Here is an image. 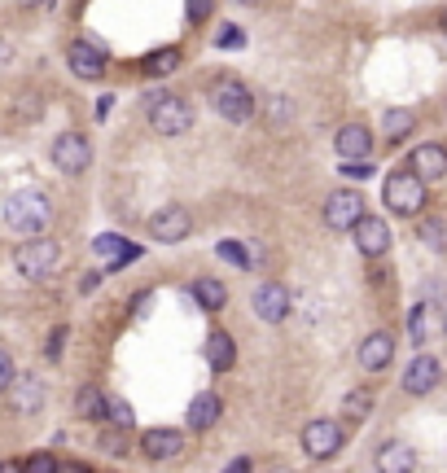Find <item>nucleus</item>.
Wrapping results in <instances>:
<instances>
[{
  "mask_svg": "<svg viewBox=\"0 0 447 473\" xmlns=\"http://www.w3.org/2000/svg\"><path fill=\"white\" fill-rule=\"evenodd\" d=\"M93 254L105 263V272H119V268H128V263H137L140 245H132L128 236H119V233H102L93 241Z\"/></svg>",
  "mask_w": 447,
  "mask_h": 473,
  "instance_id": "obj_10",
  "label": "nucleus"
},
{
  "mask_svg": "<svg viewBox=\"0 0 447 473\" xmlns=\"http://www.w3.org/2000/svg\"><path fill=\"white\" fill-rule=\"evenodd\" d=\"M224 473H250V460H246V456H237V460H233Z\"/></svg>",
  "mask_w": 447,
  "mask_h": 473,
  "instance_id": "obj_40",
  "label": "nucleus"
},
{
  "mask_svg": "<svg viewBox=\"0 0 447 473\" xmlns=\"http://www.w3.org/2000/svg\"><path fill=\"white\" fill-rule=\"evenodd\" d=\"M416 236H421L430 250L443 254L447 250V219H421V224H416Z\"/></svg>",
  "mask_w": 447,
  "mask_h": 473,
  "instance_id": "obj_27",
  "label": "nucleus"
},
{
  "mask_svg": "<svg viewBox=\"0 0 447 473\" xmlns=\"http://www.w3.org/2000/svg\"><path fill=\"white\" fill-rule=\"evenodd\" d=\"M443 325H447V307H443Z\"/></svg>",
  "mask_w": 447,
  "mask_h": 473,
  "instance_id": "obj_44",
  "label": "nucleus"
},
{
  "mask_svg": "<svg viewBox=\"0 0 447 473\" xmlns=\"http://www.w3.org/2000/svg\"><path fill=\"white\" fill-rule=\"evenodd\" d=\"M70 338V329L67 325H58V329H53V334H49V346H44V355H49V360H62V342Z\"/></svg>",
  "mask_w": 447,
  "mask_h": 473,
  "instance_id": "obj_35",
  "label": "nucleus"
},
{
  "mask_svg": "<svg viewBox=\"0 0 447 473\" xmlns=\"http://www.w3.org/2000/svg\"><path fill=\"white\" fill-rule=\"evenodd\" d=\"M210 105H215L228 123H250V114H255V97H250V88L237 84V79H219L215 93H210Z\"/></svg>",
  "mask_w": 447,
  "mask_h": 473,
  "instance_id": "obj_5",
  "label": "nucleus"
},
{
  "mask_svg": "<svg viewBox=\"0 0 447 473\" xmlns=\"http://www.w3.org/2000/svg\"><path fill=\"white\" fill-rule=\"evenodd\" d=\"M381 132H386V140H404V136H413L416 132V114L413 110H386L381 114Z\"/></svg>",
  "mask_w": 447,
  "mask_h": 473,
  "instance_id": "obj_23",
  "label": "nucleus"
},
{
  "mask_svg": "<svg viewBox=\"0 0 447 473\" xmlns=\"http://www.w3.org/2000/svg\"><path fill=\"white\" fill-rule=\"evenodd\" d=\"M58 473H93L88 465H79V460H67V465H58Z\"/></svg>",
  "mask_w": 447,
  "mask_h": 473,
  "instance_id": "obj_39",
  "label": "nucleus"
},
{
  "mask_svg": "<svg viewBox=\"0 0 447 473\" xmlns=\"http://www.w3.org/2000/svg\"><path fill=\"white\" fill-rule=\"evenodd\" d=\"M49 158H53V167L67 171V175H84V171L93 167V145H88L79 132H62L58 140H53Z\"/></svg>",
  "mask_w": 447,
  "mask_h": 473,
  "instance_id": "obj_6",
  "label": "nucleus"
},
{
  "mask_svg": "<svg viewBox=\"0 0 447 473\" xmlns=\"http://www.w3.org/2000/svg\"><path fill=\"white\" fill-rule=\"evenodd\" d=\"M102 451L105 456H128V451H132L128 430H102Z\"/></svg>",
  "mask_w": 447,
  "mask_h": 473,
  "instance_id": "obj_31",
  "label": "nucleus"
},
{
  "mask_svg": "<svg viewBox=\"0 0 447 473\" xmlns=\"http://www.w3.org/2000/svg\"><path fill=\"white\" fill-rule=\"evenodd\" d=\"M351 233H355V250H360L364 259H381V254L390 250V228H386L381 215H364Z\"/></svg>",
  "mask_w": 447,
  "mask_h": 473,
  "instance_id": "obj_11",
  "label": "nucleus"
},
{
  "mask_svg": "<svg viewBox=\"0 0 447 473\" xmlns=\"http://www.w3.org/2000/svg\"><path fill=\"white\" fill-rule=\"evenodd\" d=\"M439 381H443V364H439L434 355H416L413 364L404 369V390L416 395V399H421V395H430Z\"/></svg>",
  "mask_w": 447,
  "mask_h": 473,
  "instance_id": "obj_13",
  "label": "nucleus"
},
{
  "mask_svg": "<svg viewBox=\"0 0 447 473\" xmlns=\"http://www.w3.org/2000/svg\"><path fill=\"white\" fill-rule=\"evenodd\" d=\"M4 395H9V407H13V412H40V407H44V386H40L35 377H13Z\"/></svg>",
  "mask_w": 447,
  "mask_h": 473,
  "instance_id": "obj_19",
  "label": "nucleus"
},
{
  "mask_svg": "<svg viewBox=\"0 0 447 473\" xmlns=\"http://www.w3.org/2000/svg\"><path fill=\"white\" fill-rule=\"evenodd\" d=\"M390 360H395V338L386 329H378V334H369L360 342V369L364 372H381Z\"/></svg>",
  "mask_w": 447,
  "mask_h": 473,
  "instance_id": "obj_16",
  "label": "nucleus"
},
{
  "mask_svg": "<svg viewBox=\"0 0 447 473\" xmlns=\"http://www.w3.org/2000/svg\"><path fill=\"white\" fill-rule=\"evenodd\" d=\"M343 412L351 416V421H364L369 412H373V390H351L343 399Z\"/></svg>",
  "mask_w": 447,
  "mask_h": 473,
  "instance_id": "obj_29",
  "label": "nucleus"
},
{
  "mask_svg": "<svg viewBox=\"0 0 447 473\" xmlns=\"http://www.w3.org/2000/svg\"><path fill=\"white\" fill-rule=\"evenodd\" d=\"M67 62L79 79H102L105 75V49L88 44V40H75V44H67Z\"/></svg>",
  "mask_w": 447,
  "mask_h": 473,
  "instance_id": "obj_14",
  "label": "nucleus"
},
{
  "mask_svg": "<svg viewBox=\"0 0 447 473\" xmlns=\"http://www.w3.org/2000/svg\"><path fill=\"white\" fill-rule=\"evenodd\" d=\"M408 171H413L416 180H443L447 175V149L443 145H416L413 158H408Z\"/></svg>",
  "mask_w": 447,
  "mask_h": 473,
  "instance_id": "obj_15",
  "label": "nucleus"
},
{
  "mask_svg": "<svg viewBox=\"0 0 447 473\" xmlns=\"http://www.w3.org/2000/svg\"><path fill=\"white\" fill-rule=\"evenodd\" d=\"M381 202L390 206L395 215H421L425 206V180H416L413 171H390L386 175V189H381Z\"/></svg>",
  "mask_w": 447,
  "mask_h": 473,
  "instance_id": "obj_3",
  "label": "nucleus"
},
{
  "mask_svg": "<svg viewBox=\"0 0 447 473\" xmlns=\"http://www.w3.org/2000/svg\"><path fill=\"white\" fill-rule=\"evenodd\" d=\"M215 254H219L224 263H233V268H246V263H250V250H246L241 241H219Z\"/></svg>",
  "mask_w": 447,
  "mask_h": 473,
  "instance_id": "obj_32",
  "label": "nucleus"
},
{
  "mask_svg": "<svg viewBox=\"0 0 447 473\" xmlns=\"http://www.w3.org/2000/svg\"><path fill=\"white\" fill-rule=\"evenodd\" d=\"M18 469H22V473H58V460L40 451V456H31V460H27V465H18Z\"/></svg>",
  "mask_w": 447,
  "mask_h": 473,
  "instance_id": "obj_36",
  "label": "nucleus"
},
{
  "mask_svg": "<svg viewBox=\"0 0 447 473\" xmlns=\"http://www.w3.org/2000/svg\"><path fill=\"white\" fill-rule=\"evenodd\" d=\"M246 4H255V0H246Z\"/></svg>",
  "mask_w": 447,
  "mask_h": 473,
  "instance_id": "obj_45",
  "label": "nucleus"
},
{
  "mask_svg": "<svg viewBox=\"0 0 447 473\" xmlns=\"http://www.w3.org/2000/svg\"><path fill=\"white\" fill-rule=\"evenodd\" d=\"M360 219H364V193H355V189H338V193H329V202H325V224H329V228L351 233Z\"/></svg>",
  "mask_w": 447,
  "mask_h": 473,
  "instance_id": "obj_7",
  "label": "nucleus"
},
{
  "mask_svg": "<svg viewBox=\"0 0 447 473\" xmlns=\"http://www.w3.org/2000/svg\"><path fill=\"white\" fill-rule=\"evenodd\" d=\"M219 395H198V399H193V404H189V416H184V421H189V430H210V425H215V421H219Z\"/></svg>",
  "mask_w": 447,
  "mask_h": 473,
  "instance_id": "obj_21",
  "label": "nucleus"
},
{
  "mask_svg": "<svg viewBox=\"0 0 447 473\" xmlns=\"http://www.w3.org/2000/svg\"><path fill=\"white\" fill-rule=\"evenodd\" d=\"M193 299H198V307H207V311H219V307L228 303V290H224L219 281H210V276H202V281L193 285Z\"/></svg>",
  "mask_w": 447,
  "mask_h": 473,
  "instance_id": "obj_24",
  "label": "nucleus"
},
{
  "mask_svg": "<svg viewBox=\"0 0 447 473\" xmlns=\"http://www.w3.org/2000/svg\"><path fill=\"white\" fill-rule=\"evenodd\" d=\"M443 31H447V9H443Z\"/></svg>",
  "mask_w": 447,
  "mask_h": 473,
  "instance_id": "obj_43",
  "label": "nucleus"
},
{
  "mask_svg": "<svg viewBox=\"0 0 447 473\" xmlns=\"http://www.w3.org/2000/svg\"><path fill=\"white\" fill-rule=\"evenodd\" d=\"M255 316H259L264 325H281V320L290 316V290H285L281 281H264V285L255 290Z\"/></svg>",
  "mask_w": 447,
  "mask_h": 473,
  "instance_id": "obj_12",
  "label": "nucleus"
},
{
  "mask_svg": "<svg viewBox=\"0 0 447 473\" xmlns=\"http://www.w3.org/2000/svg\"><path fill=\"white\" fill-rule=\"evenodd\" d=\"M18 4H22V9H31V4H44V0H18Z\"/></svg>",
  "mask_w": 447,
  "mask_h": 473,
  "instance_id": "obj_42",
  "label": "nucleus"
},
{
  "mask_svg": "<svg viewBox=\"0 0 447 473\" xmlns=\"http://www.w3.org/2000/svg\"><path fill=\"white\" fill-rule=\"evenodd\" d=\"M334 149H338V158H369L373 154V132L364 128V123H346V128H338V136H334Z\"/></svg>",
  "mask_w": 447,
  "mask_h": 473,
  "instance_id": "obj_17",
  "label": "nucleus"
},
{
  "mask_svg": "<svg viewBox=\"0 0 447 473\" xmlns=\"http://www.w3.org/2000/svg\"><path fill=\"white\" fill-rule=\"evenodd\" d=\"M75 412H79L84 421H97V416L105 412V395L97 390V386H84V390L75 395Z\"/></svg>",
  "mask_w": 447,
  "mask_h": 473,
  "instance_id": "obj_25",
  "label": "nucleus"
},
{
  "mask_svg": "<svg viewBox=\"0 0 447 473\" xmlns=\"http://www.w3.org/2000/svg\"><path fill=\"white\" fill-rule=\"evenodd\" d=\"M53 219V202L44 189H13L4 198V224L18 236H40Z\"/></svg>",
  "mask_w": 447,
  "mask_h": 473,
  "instance_id": "obj_1",
  "label": "nucleus"
},
{
  "mask_svg": "<svg viewBox=\"0 0 447 473\" xmlns=\"http://www.w3.org/2000/svg\"><path fill=\"white\" fill-rule=\"evenodd\" d=\"M149 128L158 136H184L193 128V110L180 97H167V93H149Z\"/></svg>",
  "mask_w": 447,
  "mask_h": 473,
  "instance_id": "obj_4",
  "label": "nucleus"
},
{
  "mask_svg": "<svg viewBox=\"0 0 447 473\" xmlns=\"http://www.w3.org/2000/svg\"><path fill=\"white\" fill-rule=\"evenodd\" d=\"M408 338L413 342H430V307L416 303L413 311H408Z\"/></svg>",
  "mask_w": 447,
  "mask_h": 473,
  "instance_id": "obj_30",
  "label": "nucleus"
},
{
  "mask_svg": "<svg viewBox=\"0 0 447 473\" xmlns=\"http://www.w3.org/2000/svg\"><path fill=\"white\" fill-rule=\"evenodd\" d=\"M215 49H246V31H241V27H224V31H215Z\"/></svg>",
  "mask_w": 447,
  "mask_h": 473,
  "instance_id": "obj_33",
  "label": "nucleus"
},
{
  "mask_svg": "<svg viewBox=\"0 0 447 473\" xmlns=\"http://www.w3.org/2000/svg\"><path fill=\"white\" fill-rule=\"evenodd\" d=\"M0 473H22L18 465H9V460H0Z\"/></svg>",
  "mask_w": 447,
  "mask_h": 473,
  "instance_id": "obj_41",
  "label": "nucleus"
},
{
  "mask_svg": "<svg viewBox=\"0 0 447 473\" xmlns=\"http://www.w3.org/2000/svg\"><path fill=\"white\" fill-rule=\"evenodd\" d=\"M303 451L311 460H329L343 451V425L338 421H308L303 425Z\"/></svg>",
  "mask_w": 447,
  "mask_h": 473,
  "instance_id": "obj_9",
  "label": "nucleus"
},
{
  "mask_svg": "<svg viewBox=\"0 0 447 473\" xmlns=\"http://www.w3.org/2000/svg\"><path fill=\"white\" fill-rule=\"evenodd\" d=\"M193 233V215L184 210V206H163V210H154L149 215V236L154 241H163V245H175V241H184V236Z\"/></svg>",
  "mask_w": 447,
  "mask_h": 473,
  "instance_id": "obj_8",
  "label": "nucleus"
},
{
  "mask_svg": "<svg viewBox=\"0 0 447 473\" xmlns=\"http://www.w3.org/2000/svg\"><path fill=\"white\" fill-rule=\"evenodd\" d=\"M13 268L22 272V276H31V281H44V276H53V272L62 268V245L53 236H27L13 250Z\"/></svg>",
  "mask_w": 447,
  "mask_h": 473,
  "instance_id": "obj_2",
  "label": "nucleus"
},
{
  "mask_svg": "<svg viewBox=\"0 0 447 473\" xmlns=\"http://www.w3.org/2000/svg\"><path fill=\"white\" fill-rule=\"evenodd\" d=\"M343 175H351V180H369V175H373V163H369V158H346Z\"/></svg>",
  "mask_w": 447,
  "mask_h": 473,
  "instance_id": "obj_34",
  "label": "nucleus"
},
{
  "mask_svg": "<svg viewBox=\"0 0 447 473\" xmlns=\"http://www.w3.org/2000/svg\"><path fill=\"white\" fill-rule=\"evenodd\" d=\"M210 9H215V0H189V22H207Z\"/></svg>",
  "mask_w": 447,
  "mask_h": 473,
  "instance_id": "obj_37",
  "label": "nucleus"
},
{
  "mask_svg": "<svg viewBox=\"0 0 447 473\" xmlns=\"http://www.w3.org/2000/svg\"><path fill=\"white\" fill-rule=\"evenodd\" d=\"M233 360H237V351H233V338L224 334V329H215L207 338V364L215 372H228L233 369Z\"/></svg>",
  "mask_w": 447,
  "mask_h": 473,
  "instance_id": "obj_22",
  "label": "nucleus"
},
{
  "mask_svg": "<svg viewBox=\"0 0 447 473\" xmlns=\"http://www.w3.org/2000/svg\"><path fill=\"white\" fill-rule=\"evenodd\" d=\"M413 469H416L413 447H404V442L378 447V473H413Z\"/></svg>",
  "mask_w": 447,
  "mask_h": 473,
  "instance_id": "obj_20",
  "label": "nucleus"
},
{
  "mask_svg": "<svg viewBox=\"0 0 447 473\" xmlns=\"http://www.w3.org/2000/svg\"><path fill=\"white\" fill-rule=\"evenodd\" d=\"M102 416L110 421V425H114V430H132V425H137L132 407L123 404V399H110V395H105V412H102Z\"/></svg>",
  "mask_w": 447,
  "mask_h": 473,
  "instance_id": "obj_28",
  "label": "nucleus"
},
{
  "mask_svg": "<svg viewBox=\"0 0 447 473\" xmlns=\"http://www.w3.org/2000/svg\"><path fill=\"white\" fill-rule=\"evenodd\" d=\"M180 67V49H154L149 58H145V75H172V70Z\"/></svg>",
  "mask_w": 447,
  "mask_h": 473,
  "instance_id": "obj_26",
  "label": "nucleus"
},
{
  "mask_svg": "<svg viewBox=\"0 0 447 473\" xmlns=\"http://www.w3.org/2000/svg\"><path fill=\"white\" fill-rule=\"evenodd\" d=\"M140 451L149 456V460H172V456H180L184 451V434L180 430H145L140 434Z\"/></svg>",
  "mask_w": 447,
  "mask_h": 473,
  "instance_id": "obj_18",
  "label": "nucleus"
},
{
  "mask_svg": "<svg viewBox=\"0 0 447 473\" xmlns=\"http://www.w3.org/2000/svg\"><path fill=\"white\" fill-rule=\"evenodd\" d=\"M13 377H18V372H13V360L0 351V390H9V381H13Z\"/></svg>",
  "mask_w": 447,
  "mask_h": 473,
  "instance_id": "obj_38",
  "label": "nucleus"
}]
</instances>
